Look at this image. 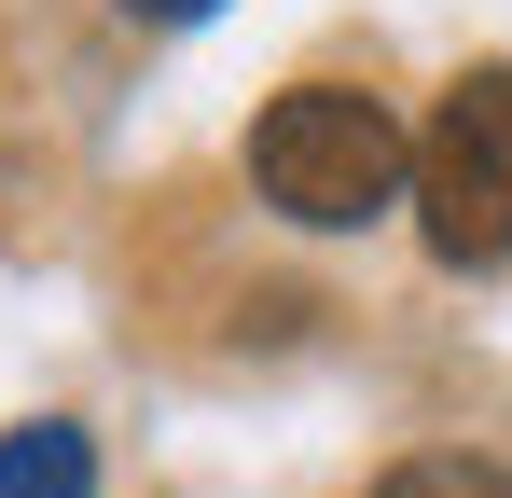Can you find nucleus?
I'll use <instances>...</instances> for the list:
<instances>
[{"instance_id": "1", "label": "nucleus", "mask_w": 512, "mask_h": 498, "mask_svg": "<svg viewBox=\"0 0 512 498\" xmlns=\"http://www.w3.org/2000/svg\"><path fill=\"white\" fill-rule=\"evenodd\" d=\"M250 180H263L277 222L346 236V222H374V208L416 180V139H402V111L360 97V83H291V97H263V125H250Z\"/></svg>"}, {"instance_id": "2", "label": "nucleus", "mask_w": 512, "mask_h": 498, "mask_svg": "<svg viewBox=\"0 0 512 498\" xmlns=\"http://www.w3.org/2000/svg\"><path fill=\"white\" fill-rule=\"evenodd\" d=\"M416 236L429 263H512V70H457L416 125Z\"/></svg>"}, {"instance_id": "3", "label": "nucleus", "mask_w": 512, "mask_h": 498, "mask_svg": "<svg viewBox=\"0 0 512 498\" xmlns=\"http://www.w3.org/2000/svg\"><path fill=\"white\" fill-rule=\"evenodd\" d=\"M0 498H97V443L70 429V415L0 429Z\"/></svg>"}, {"instance_id": "4", "label": "nucleus", "mask_w": 512, "mask_h": 498, "mask_svg": "<svg viewBox=\"0 0 512 498\" xmlns=\"http://www.w3.org/2000/svg\"><path fill=\"white\" fill-rule=\"evenodd\" d=\"M374 498H512V471L499 457H402Z\"/></svg>"}, {"instance_id": "5", "label": "nucleus", "mask_w": 512, "mask_h": 498, "mask_svg": "<svg viewBox=\"0 0 512 498\" xmlns=\"http://www.w3.org/2000/svg\"><path fill=\"white\" fill-rule=\"evenodd\" d=\"M139 28H194V14H222V0H125Z\"/></svg>"}]
</instances>
